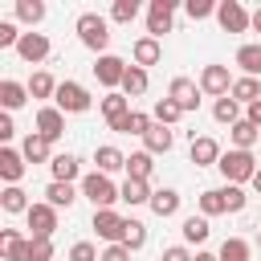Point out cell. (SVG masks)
Instances as JSON below:
<instances>
[{
    "instance_id": "cell-1",
    "label": "cell",
    "mask_w": 261,
    "mask_h": 261,
    "mask_svg": "<svg viewBox=\"0 0 261 261\" xmlns=\"http://www.w3.org/2000/svg\"><path fill=\"white\" fill-rule=\"evenodd\" d=\"M77 37H82V45L94 49V53H102V49L110 45V29H106V20H102L98 12H82V16H77Z\"/></svg>"
},
{
    "instance_id": "cell-2",
    "label": "cell",
    "mask_w": 261,
    "mask_h": 261,
    "mask_svg": "<svg viewBox=\"0 0 261 261\" xmlns=\"http://www.w3.org/2000/svg\"><path fill=\"white\" fill-rule=\"evenodd\" d=\"M220 171H224V179L228 184H253V175H257V159L249 155V151H228V155H220V163H216Z\"/></svg>"
},
{
    "instance_id": "cell-3",
    "label": "cell",
    "mask_w": 261,
    "mask_h": 261,
    "mask_svg": "<svg viewBox=\"0 0 261 261\" xmlns=\"http://www.w3.org/2000/svg\"><path fill=\"white\" fill-rule=\"evenodd\" d=\"M82 196L94 204V212H102V208H110L114 200H122V196H118V188H114L102 171H94V175H86V179H82Z\"/></svg>"
},
{
    "instance_id": "cell-4",
    "label": "cell",
    "mask_w": 261,
    "mask_h": 261,
    "mask_svg": "<svg viewBox=\"0 0 261 261\" xmlns=\"http://www.w3.org/2000/svg\"><path fill=\"white\" fill-rule=\"evenodd\" d=\"M24 216H29L33 241H49V237H53V228H57V208H53V204H33Z\"/></svg>"
},
{
    "instance_id": "cell-5",
    "label": "cell",
    "mask_w": 261,
    "mask_h": 261,
    "mask_svg": "<svg viewBox=\"0 0 261 261\" xmlns=\"http://www.w3.org/2000/svg\"><path fill=\"white\" fill-rule=\"evenodd\" d=\"M53 98H57V110H69V114L90 110V94H86V86H77V82H61Z\"/></svg>"
},
{
    "instance_id": "cell-6",
    "label": "cell",
    "mask_w": 261,
    "mask_h": 261,
    "mask_svg": "<svg viewBox=\"0 0 261 261\" xmlns=\"http://www.w3.org/2000/svg\"><path fill=\"white\" fill-rule=\"evenodd\" d=\"M94 228H98V237H102V241H110V245H122V237H126V220H122L114 208L94 212Z\"/></svg>"
},
{
    "instance_id": "cell-7",
    "label": "cell",
    "mask_w": 261,
    "mask_h": 261,
    "mask_svg": "<svg viewBox=\"0 0 261 261\" xmlns=\"http://www.w3.org/2000/svg\"><path fill=\"white\" fill-rule=\"evenodd\" d=\"M200 90H204V94H216V98H228V94H232L228 65H204V73H200Z\"/></svg>"
},
{
    "instance_id": "cell-8",
    "label": "cell",
    "mask_w": 261,
    "mask_h": 261,
    "mask_svg": "<svg viewBox=\"0 0 261 261\" xmlns=\"http://www.w3.org/2000/svg\"><path fill=\"white\" fill-rule=\"evenodd\" d=\"M216 20H220V29H224V33H245V29L253 24V16H249L237 0H224V4L216 8Z\"/></svg>"
},
{
    "instance_id": "cell-9",
    "label": "cell",
    "mask_w": 261,
    "mask_h": 261,
    "mask_svg": "<svg viewBox=\"0 0 261 261\" xmlns=\"http://www.w3.org/2000/svg\"><path fill=\"white\" fill-rule=\"evenodd\" d=\"M167 98L188 114V110H196V106H200V86H196L192 77H175V82L167 86Z\"/></svg>"
},
{
    "instance_id": "cell-10",
    "label": "cell",
    "mask_w": 261,
    "mask_h": 261,
    "mask_svg": "<svg viewBox=\"0 0 261 261\" xmlns=\"http://www.w3.org/2000/svg\"><path fill=\"white\" fill-rule=\"evenodd\" d=\"M126 61L122 57H110V53H102L98 57V65H94V77L102 82V86H122V77H126Z\"/></svg>"
},
{
    "instance_id": "cell-11",
    "label": "cell",
    "mask_w": 261,
    "mask_h": 261,
    "mask_svg": "<svg viewBox=\"0 0 261 261\" xmlns=\"http://www.w3.org/2000/svg\"><path fill=\"white\" fill-rule=\"evenodd\" d=\"M147 33L155 41L163 33H171V0H151V8H147Z\"/></svg>"
},
{
    "instance_id": "cell-12",
    "label": "cell",
    "mask_w": 261,
    "mask_h": 261,
    "mask_svg": "<svg viewBox=\"0 0 261 261\" xmlns=\"http://www.w3.org/2000/svg\"><path fill=\"white\" fill-rule=\"evenodd\" d=\"M37 135L41 139H61L65 135V114L57 110V106H45V110H37Z\"/></svg>"
},
{
    "instance_id": "cell-13",
    "label": "cell",
    "mask_w": 261,
    "mask_h": 261,
    "mask_svg": "<svg viewBox=\"0 0 261 261\" xmlns=\"http://www.w3.org/2000/svg\"><path fill=\"white\" fill-rule=\"evenodd\" d=\"M0 249H4L8 261H29V257H33V241H24L16 228H4V232H0Z\"/></svg>"
},
{
    "instance_id": "cell-14",
    "label": "cell",
    "mask_w": 261,
    "mask_h": 261,
    "mask_svg": "<svg viewBox=\"0 0 261 261\" xmlns=\"http://www.w3.org/2000/svg\"><path fill=\"white\" fill-rule=\"evenodd\" d=\"M16 53L24 61H41V57H49V37L45 33H24L20 45H16Z\"/></svg>"
},
{
    "instance_id": "cell-15",
    "label": "cell",
    "mask_w": 261,
    "mask_h": 261,
    "mask_svg": "<svg viewBox=\"0 0 261 261\" xmlns=\"http://www.w3.org/2000/svg\"><path fill=\"white\" fill-rule=\"evenodd\" d=\"M192 163H196V167H212V163H220V147H216V139H192Z\"/></svg>"
},
{
    "instance_id": "cell-16",
    "label": "cell",
    "mask_w": 261,
    "mask_h": 261,
    "mask_svg": "<svg viewBox=\"0 0 261 261\" xmlns=\"http://www.w3.org/2000/svg\"><path fill=\"white\" fill-rule=\"evenodd\" d=\"M0 175H4V179H8V188H12V184L24 175V155H20V151H12V147H4V151H0Z\"/></svg>"
},
{
    "instance_id": "cell-17",
    "label": "cell",
    "mask_w": 261,
    "mask_h": 261,
    "mask_svg": "<svg viewBox=\"0 0 261 261\" xmlns=\"http://www.w3.org/2000/svg\"><path fill=\"white\" fill-rule=\"evenodd\" d=\"M102 114H106L110 126L122 122V118L130 114V98H126V94H106V98H102Z\"/></svg>"
},
{
    "instance_id": "cell-18",
    "label": "cell",
    "mask_w": 261,
    "mask_h": 261,
    "mask_svg": "<svg viewBox=\"0 0 261 261\" xmlns=\"http://www.w3.org/2000/svg\"><path fill=\"white\" fill-rule=\"evenodd\" d=\"M151 126H155V122H151L147 114H139V110H130V114H126L122 122H114L110 130H118V135H143V139H147V130H151Z\"/></svg>"
},
{
    "instance_id": "cell-19",
    "label": "cell",
    "mask_w": 261,
    "mask_h": 261,
    "mask_svg": "<svg viewBox=\"0 0 261 261\" xmlns=\"http://www.w3.org/2000/svg\"><path fill=\"white\" fill-rule=\"evenodd\" d=\"M151 212H155V216H175V212H179V192H171V188L151 192Z\"/></svg>"
},
{
    "instance_id": "cell-20",
    "label": "cell",
    "mask_w": 261,
    "mask_h": 261,
    "mask_svg": "<svg viewBox=\"0 0 261 261\" xmlns=\"http://www.w3.org/2000/svg\"><path fill=\"white\" fill-rule=\"evenodd\" d=\"M200 212H204V216H220V212H228V196H224V188H208V192H200Z\"/></svg>"
},
{
    "instance_id": "cell-21",
    "label": "cell",
    "mask_w": 261,
    "mask_h": 261,
    "mask_svg": "<svg viewBox=\"0 0 261 261\" xmlns=\"http://www.w3.org/2000/svg\"><path fill=\"white\" fill-rule=\"evenodd\" d=\"M94 163H98V171L106 175V171H118V167H126V155H122L118 147H98V151H94Z\"/></svg>"
},
{
    "instance_id": "cell-22",
    "label": "cell",
    "mask_w": 261,
    "mask_h": 261,
    "mask_svg": "<svg viewBox=\"0 0 261 261\" xmlns=\"http://www.w3.org/2000/svg\"><path fill=\"white\" fill-rule=\"evenodd\" d=\"M237 65L245 69V77H257L261 73V45H241L237 49Z\"/></svg>"
},
{
    "instance_id": "cell-23",
    "label": "cell",
    "mask_w": 261,
    "mask_h": 261,
    "mask_svg": "<svg viewBox=\"0 0 261 261\" xmlns=\"http://www.w3.org/2000/svg\"><path fill=\"white\" fill-rule=\"evenodd\" d=\"M159 53H163V49H159V41H155V37L135 41V65H139V69H143V65H155V61H159Z\"/></svg>"
},
{
    "instance_id": "cell-24",
    "label": "cell",
    "mask_w": 261,
    "mask_h": 261,
    "mask_svg": "<svg viewBox=\"0 0 261 261\" xmlns=\"http://www.w3.org/2000/svg\"><path fill=\"white\" fill-rule=\"evenodd\" d=\"M24 98H29V86H20V82H0V102H4V110L24 106Z\"/></svg>"
},
{
    "instance_id": "cell-25",
    "label": "cell",
    "mask_w": 261,
    "mask_h": 261,
    "mask_svg": "<svg viewBox=\"0 0 261 261\" xmlns=\"http://www.w3.org/2000/svg\"><path fill=\"white\" fill-rule=\"evenodd\" d=\"M143 143H147V151H151V155H163V151H171V130H167L163 122H155V126L147 130V139H143Z\"/></svg>"
},
{
    "instance_id": "cell-26",
    "label": "cell",
    "mask_w": 261,
    "mask_h": 261,
    "mask_svg": "<svg viewBox=\"0 0 261 261\" xmlns=\"http://www.w3.org/2000/svg\"><path fill=\"white\" fill-rule=\"evenodd\" d=\"M45 196H49L45 204H53V208H69V204L77 200V192H73V184H57V179H53V184L45 188Z\"/></svg>"
},
{
    "instance_id": "cell-27",
    "label": "cell",
    "mask_w": 261,
    "mask_h": 261,
    "mask_svg": "<svg viewBox=\"0 0 261 261\" xmlns=\"http://www.w3.org/2000/svg\"><path fill=\"white\" fill-rule=\"evenodd\" d=\"M232 98L237 102H261V82L257 77H241V82H232Z\"/></svg>"
},
{
    "instance_id": "cell-28",
    "label": "cell",
    "mask_w": 261,
    "mask_h": 261,
    "mask_svg": "<svg viewBox=\"0 0 261 261\" xmlns=\"http://www.w3.org/2000/svg\"><path fill=\"white\" fill-rule=\"evenodd\" d=\"M257 139H261V130H257V126H253L249 118H241V122L232 126V143H237V151H249V147H253Z\"/></svg>"
},
{
    "instance_id": "cell-29",
    "label": "cell",
    "mask_w": 261,
    "mask_h": 261,
    "mask_svg": "<svg viewBox=\"0 0 261 261\" xmlns=\"http://www.w3.org/2000/svg\"><path fill=\"white\" fill-rule=\"evenodd\" d=\"M20 155H24L29 163H45V159H49V139L29 135V139H24V147H20Z\"/></svg>"
},
{
    "instance_id": "cell-30",
    "label": "cell",
    "mask_w": 261,
    "mask_h": 261,
    "mask_svg": "<svg viewBox=\"0 0 261 261\" xmlns=\"http://www.w3.org/2000/svg\"><path fill=\"white\" fill-rule=\"evenodd\" d=\"M49 167H53V179H57V184H69V179L77 175V159H73V155H53Z\"/></svg>"
},
{
    "instance_id": "cell-31",
    "label": "cell",
    "mask_w": 261,
    "mask_h": 261,
    "mask_svg": "<svg viewBox=\"0 0 261 261\" xmlns=\"http://www.w3.org/2000/svg\"><path fill=\"white\" fill-rule=\"evenodd\" d=\"M118 196H122L126 204H151V192H147V179H126V184L118 188Z\"/></svg>"
},
{
    "instance_id": "cell-32",
    "label": "cell",
    "mask_w": 261,
    "mask_h": 261,
    "mask_svg": "<svg viewBox=\"0 0 261 261\" xmlns=\"http://www.w3.org/2000/svg\"><path fill=\"white\" fill-rule=\"evenodd\" d=\"M143 90H147V69L130 65V69H126V77H122V94H126V98H139Z\"/></svg>"
},
{
    "instance_id": "cell-33",
    "label": "cell",
    "mask_w": 261,
    "mask_h": 261,
    "mask_svg": "<svg viewBox=\"0 0 261 261\" xmlns=\"http://www.w3.org/2000/svg\"><path fill=\"white\" fill-rule=\"evenodd\" d=\"M151 167H155V163H151V151H139V155L126 159V179H147Z\"/></svg>"
},
{
    "instance_id": "cell-34",
    "label": "cell",
    "mask_w": 261,
    "mask_h": 261,
    "mask_svg": "<svg viewBox=\"0 0 261 261\" xmlns=\"http://www.w3.org/2000/svg\"><path fill=\"white\" fill-rule=\"evenodd\" d=\"M208 216H188L184 220V241H192V245H200V241H208Z\"/></svg>"
},
{
    "instance_id": "cell-35",
    "label": "cell",
    "mask_w": 261,
    "mask_h": 261,
    "mask_svg": "<svg viewBox=\"0 0 261 261\" xmlns=\"http://www.w3.org/2000/svg\"><path fill=\"white\" fill-rule=\"evenodd\" d=\"M212 114H216V122H228V126H237V122H241V110H237V98H216V106H212Z\"/></svg>"
},
{
    "instance_id": "cell-36",
    "label": "cell",
    "mask_w": 261,
    "mask_h": 261,
    "mask_svg": "<svg viewBox=\"0 0 261 261\" xmlns=\"http://www.w3.org/2000/svg\"><path fill=\"white\" fill-rule=\"evenodd\" d=\"M0 204H4V212H29V208H33V204H29V200H24V192H20V188H16V184H12V188H4V192H0Z\"/></svg>"
},
{
    "instance_id": "cell-37",
    "label": "cell",
    "mask_w": 261,
    "mask_h": 261,
    "mask_svg": "<svg viewBox=\"0 0 261 261\" xmlns=\"http://www.w3.org/2000/svg\"><path fill=\"white\" fill-rule=\"evenodd\" d=\"M220 261H249V241L228 237V241L220 245Z\"/></svg>"
},
{
    "instance_id": "cell-38",
    "label": "cell",
    "mask_w": 261,
    "mask_h": 261,
    "mask_svg": "<svg viewBox=\"0 0 261 261\" xmlns=\"http://www.w3.org/2000/svg\"><path fill=\"white\" fill-rule=\"evenodd\" d=\"M16 16H20L24 24H37V20L45 16V4H41V0H16Z\"/></svg>"
},
{
    "instance_id": "cell-39",
    "label": "cell",
    "mask_w": 261,
    "mask_h": 261,
    "mask_svg": "<svg viewBox=\"0 0 261 261\" xmlns=\"http://www.w3.org/2000/svg\"><path fill=\"white\" fill-rule=\"evenodd\" d=\"M29 94H33V98H49V94H57V82H53L49 73H33V77H29Z\"/></svg>"
},
{
    "instance_id": "cell-40",
    "label": "cell",
    "mask_w": 261,
    "mask_h": 261,
    "mask_svg": "<svg viewBox=\"0 0 261 261\" xmlns=\"http://www.w3.org/2000/svg\"><path fill=\"white\" fill-rule=\"evenodd\" d=\"M122 245L135 253V249H143L147 245V224H139V220H126V237H122Z\"/></svg>"
},
{
    "instance_id": "cell-41",
    "label": "cell",
    "mask_w": 261,
    "mask_h": 261,
    "mask_svg": "<svg viewBox=\"0 0 261 261\" xmlns=\"http://www.w3.org/2000/svg\"><path fill=\"white\" fill-rule=\"evenodd\" d=\"M179 114H184V110H179V106H175L171 98H159V102H155V122H163V126H171V122H175Z\"/></svg>"
},
{
    "instance_id": "cell-42",
    "label": "cell",
    "mask_w": 261,
    "mask_h": 261,
    "mask_svg": "<svg viewBox=\"0 0 261 261\" xmlns=\"http://www.w3.org/2000/svg\"><path fill=\"white\" fill-rule=\"evenodd\" d=\"M110 16H114L118 24H130V20L139 16V4H135V0H114V8H110Z\"/></svg>"
},
{
    "instance_id": "cell-43",
    "label": "cell",
    "mask_w": 261,
    "mask_h": 261,
    "mask_svg": "<svg viewBox=\"0 0 261 261\" xmlns=\"http://www.w3.org/2000/svg\"><path fill=\"white\" fill-rule=\"evenodd\" d=\"M212 12H216L212 0H188V16H192V20H204V16H212Z\"/></svg>"
},
{
    "instance_id": "cell-44",
    "label": "cell",
    "mask_w": 261,
    "mask_h": 261,
    "mask_svg": "<svg viewBox=\"0 0 261 261\" xmlns=\"http://www.w3.org/2000/svg\"><path fill=\"white\" fill-rule=\"evenodd\" d=\"M69 261H102V257L94 253V245H90V241H77V245L69 249Z\"/></svg>"
},
{
    "instance_id": "cell-45",
    "label": "cell",
    "mask_w": 261,
    "mask_h": 261,
    "mask_svg": "<svg viewBox=\"0 0 261 261\" xmlns=\"http://www.w3.org/2000/svg\"><path fill=\"white\" fill-rule=\"evenodd\" d=\"M20 37H24V33H16V24L0 20V45H20Z\"/></svg>"
},
{
    "instance_id": "cell-46",
    "label": "cell",
    "mask_w": 261,
    "mask_h": 261,
    "mask_svg": "<svg viewBox=\"0 0 261 261\" xmlns=\"http://www.w3.org/2000/svg\"><path fill=\"white\" fill-rule=\"evenodd\" d=\"M224 196H228V212H241V208H245V192H241L237 184H228Z\"/></svg>"
},
{
    "instance_id": "cell-47",
    "label": "cell",
    "mask_w": 261,
    "mask_h": 261,
    "mask_svg": "<svg viewBox=\"0 0 261 261\" xmlns=\"http://www.w3.org/2000/svg\"><path fill=\"white\" fill-rule=\"evenodd\" d=\"M29 261H53V241H33V257Z\"/></svg>"
},
{
    "instance_id": "cell-48",
    "label": "cell",
    "mask_w": 261,
    "mask_h": 261,
    "mask_svg": "<svg viewBox=\"0 0 261 261\" xmlns=\"http://www.w3.org/2000/svg\"><path fill=\"white\" fill-rule=\"evenodd\" d=\"M102 261H130V249H126V245H110V249L102 253Z\"/></svg>"
},
{
    "instance_id": "cell-49",
    "label": "cell",
    "mask_w": 261,
    "mask_h": 261,
    "mask_svg": "<svg viewBox=\"0 0 261 261\" xmlns=\"http://www.w3.org/2000/svg\"><path fill=\"white\" fill-rule=\"evenodd\" d=\"M159 261H192V253L184 249V245H171V249H163V257Z\"/></svg>"
},
{
    "instance_id": "cell-50",
    "label": "cell",
    "mask_w": 261,
    "mask_h": 261,
    "mask_svg": "<svg viewBox=\"0 0 261 261\" xmlns=\"http://www.w3.org/2000/svg\"><path fill=\"white\" fill-rule=\"evenodd\" d=\"M16 135V126H12V118L8 114H0V139H12Z\"/></svg>"
},
{
    "instance_id": "cell-51",
    "label": "cell",
    "mask_w": 261,
    "mask_h": 261,
    "mask_svg": "<svg viewBox=\"0 0 261 261\" xmlns=\"http://www.w3.org/2000/svg\"><path fill=\"white\" fill-rule=\"evenodd\" d=\"M249 122L261 130V102H253V106H249Z\"/></svg>"
},
{
    "instance_id": "cell-52",
    "label": "cell",
    "mask_w": 261,
    "mask_h": 261,
    "mask_svg": "<svg viewBox=\"0 0 261 261\" xmlns=\"http://www.w3.org/2000/svg\"><path fill=\"white\" fill-rule=\"evenodd\" d=\"M192 261H220V257H216V253H196Z\"/></svg>"
},
{
    "instance_id": "cell-53",
    "label": "cell",
    "mask_w": 261,
    "mask_h": 261,
    "mask_svg": "<svg viewBox=\"0 0 261 261\" xmlns=\"http://www.w3.org/2000/svg\"><path fill=\"white\" fill-rule=\"evenodd\" d=\"M253 29H257V33H261V8H257V12H253Z\"/></svg>"
},
{
    "instance_id": "cell-54",
    "label": "cell",
    "mask_w": 261,
    "mask_h": 261,
    "mask_svg": "<svg viewBox=\"0 0 261 261\" xmlns=\"http://www.w3.org/2000/svg\"><path fill=\"white\" fill-rule=\"evenodd\" d=\"M253 188H257V196H261V167H257V175H253Z\"/></svg>"
}]
</instances>
